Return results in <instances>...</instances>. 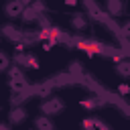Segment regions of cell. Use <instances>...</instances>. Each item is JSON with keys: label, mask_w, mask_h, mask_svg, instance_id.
I'll return each mask as SVG.
<instances>
[{"label": "cell", "mask_w": 130, "mask_h": 130, "mask_svg": "<svg viewBox=\"0 0 130 130\" xmlns=\"http://www.w3.org/2000/svg\"><path fill=\"white\" fill-rule=\"evenodd\" d=\"M124 32H126V35H130V20L124 24Z\"/></svg>", "instance_id": "11"}, {"label": "cell", "mask_w": 130, "mask_h": 130, "mask_svg": "<svg viewBox=\"0 0 130 130\" xmlns=\"http://www.w3.org/2000/svg\"><path fill=\"white\" fill-rule=\"evenodd\" d=\"M4 35H6L8 39H12V41H14V39H22V32L16 30L14 26H4Z\"/></svg>", "instance_id": "9"}, {"label": "cell", "mask_w": 130, "mask_h": 130, "mask_svg": "<svg viewBox=\"0 0 130 130\" xmlns=\"http://www.w3.org/2000/svg\"><path fill=\"white\" fill-rule=\"evenodd\" d=\"M65 108V102L61 98H49V102L43 104V112L49 116V114H59L61 110Z\"/></svg>", "instance_id": "1"}, {"label": "cell", "mask_w": 130, "mask_h": 130, "mask_svg": "<svg viewBox=\"0 0 130 130\" xmlns=\"http://www.w3.org/2000/svg\"><path fill=\"white\" fill-rule=\"evenodd\" d=\"M14 61H16L18 65H24V67H30V69H37V67H39L37 57L28 55V53H20V55H16V57H14Z\"/></svg>", "instance_id": "3"}, {"label": "cell", "mask_w": 130, "mask_h": 130, "mask_svg": "<svg viewBox=\"0 0 130 130\" xmlns=\"http://www.w3.org/2000/svg\"><path fill=\"white\" fill-rule=\"evenodd\" d=\"M8 69V55L6 53H0V71Z\"/></svg>", "instance_id": "10"}, {"label": "cell", "mask_w": 130, "mask_h": 130, "mask_svg": "<svg viewBox=\"0 0 130 130\" xmlns=\"http://www.w3.org/2000/svg\"><path fill=\"white\" fill-rule=\"evenodd\" d=\"M35 124H37V128H39V130H53V124L49 122V118H47V116L37 118V120H35Z\"/></svg>", "instance_id": "7"}, {"label": "cell", "mask_w": 130, "mask_h": 130, "mask_svg": "<svg viewBox=\"0 0 130 130\" xmlns=\"http://www.w3.org/2000/svg\"><path fill=\"white\" fill-rule=\"evenodd\" d=\"M18 2H20V4H28L30 0H18Z\"/></svg>", "instance_id": "13"}, {"label": "cell", "mask_w": 130, "mask_h": 130, "mask_svg": "<svg viewBox=\"0 0 130 130\" xmlns=\"http://www.w3.org/2000/svg\"><path fill=\"white\" fill-rule=\"evenodd\" d=\"M106 8H108V12L112 16H118L122 12V0H108L106 2Z\"/></svg>", "instance_id": "4"}, {"label": "cell", "mask_w": 130, "mask_h": 130, "mask_svg": "<svg viewBox=\"0 0 130 130\" xmlns=\"http://www.w3.org/2000/svg\"><path fill=\"white\" fill-rule=\"evenodd\" d=\"M4 12H6V16H10V18L20 16V14L24 12V4H20L18 0H8L6 6H4Z\"/></svg>", "instance_id": "2"}, {"label": "cell", "mask_w": 130, "mask_h": 130, "mask_svg": "<svg viewBox=\"0 0 130 130\" xmlns=\"http://www.w3.org/2000/svg\"><path fill=\"white\" fill-rule=\"evenodd\" d=\"M0 130H8V128H6V126H0Z\"/></svg>", "instance_id": "14"}, {"label": "cell", "mask_w": 130, "mask_h": 130, "mask_svg": "<svg viewBox=\"0 0 130 130\" xmlns=\"http://www.w3.org/2000/svg\"><path fill=\"white\" fill-rule=\"evenodd\" d=\"M79 0H65V4H69V6H73V4H77Z\"/></svg>", "instance_id": "12"}, {"label": "cell", "mask_w": 130, "mask_h": 130, "mask_svg": "<svg viewBox=\"0 0 130 130\" xmlns=\"http://www.w3.org/2000/svg\"><path fill=\"white\" fill-rule=\"evenodd\" d=\"M71 24H73V28H77V30L85 28V18H83V14H73V16H71Z\"/></svg>", "instance_id": "8"}, {"label": "cell", "mask_w": 130, "mask_h": 130, "mask_svg": "<svg viewBox=\"0 0 130 130\" xmlns=\"http://www.w3.org/2000/svg\"><path fill=\"white\" fill-rule=\"evenodd\" d=\"M10 81H12V87H20L22 85V75H20V71L16 67L10 69Z\"/></svg>", "instance_id": "5"}, {"label": "cell", "mask_w": 130, "mask_h": 130, "mask_svg": "<svg viewBox=\"0 0 130 130\" xmlns=\"http://www.w3.org/2000/svg\"><path fill=\"white\" fill-rule=\"evenodd\" d=\"M24 120V110L22 108H14L12 112H10V122L12 124H18V122H22Z\"/></svg>", "instance_id": "6"}]
</instances>
